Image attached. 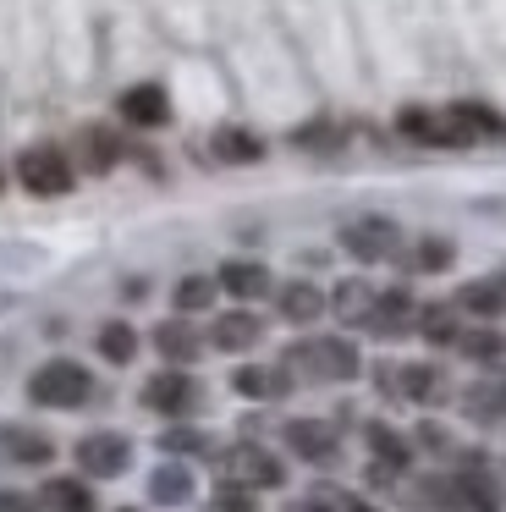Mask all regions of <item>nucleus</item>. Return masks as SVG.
Wrapping results in <instances>:
<instances>
[{
  "label": "nucleus",
  "instance_id": "f257e3e1",
  "mask_svg": "<svg viewBox=\"0 0 506 512\" xmlns=\"http://www.w3.org/2000/svg\"><path fill=\"white\" fill-rule=\"evenodd\" d=\"M286 369L308 380H352L363 369V358L347 336H308V342L286 347Z\"/></svg>",
  "mask_w": 506,
  "mask_h": 512
},
{
  "label": "nucleus",
  "instance_id": "f03ea898",
  "mask_svg": "<svg viewBox=\"0 0 506 512\" xmlns=\"http://www.w3.org/2000/svg\"><path fill=\"white\" fill-rule=\"evenodd\" d=\"M28 397L39 402V408H83L88 397H94V375H88L83 364H72V358H50V364H39L28 375Z\"/></svg>",
  "mask_w": 506,
  "mask_h": 512
},
{
  "label": "nucleus",
  "instance_id": "7ed1b4c3",
  "mask_svg": "<svg viewBox=\"0 0 506 512\" xmlns=\"http://www.w3.org/2000/svg\"><path fill=\"white\" fill-rule=\"evenodd\" d=\"M220 474H226V485H242V490L286 485V463L275 452H264V446H253V441L226 446V452H220Z\"/></svg>",
  "mask_w": 506,
  "mask_h": 512
},
{
  "label": "nucleus",
  "instance_id": "20e7f679",
  "mask_svg": "<svg viewBox=\"0 0 506 512\" xmlns=\"http://www.w3.org/2000/svg\"><path fill=\"white\" fill-rule=\"evenodd\" d=\"M72 160L61 155L55 144H33L17 155V182L28 193H39V199H61V193H72Z\"/></svg>",
  "mask_w": 506,
  "mask_h": 512
},
{
  "label": "nucleus",
  "instance_id": "39448f33",
  "mask_svg": "<svg viewBox=\"0 0 506 512\" xmlns=\"http://www.w3.org/2000/svg\"><path fill=\"white\" fill-rule=\"evenodd\" d=\"M341 248H347L352 259H363V265H380V259H396L402 226H396L391 215H358V221L341 226Z\"/></svg>",
  "mask_w": 506,
  "mask_h": 512
},
{
  "label": "nucleus",
  "instance_id": "423d86ee",
  "mask_svg": "<svg viewBox=\"0 0 506 512\" xmlns=\"http://www.w3.org/2000/svg\"><path fill=\"white\" fill-rule=\"evenodd\" d=\"M198 402H204V386H198L187 369H160V375H149V386H143V408L149 413H165V419H182V413H193Z\"/></svg>",
  "mask_w": 506,
  "mask_h": 512
},
{
  "label": "nucleus",
  "instance_id": "0eeeda50",
  "mask_svg": "<svg viewBox=\"0 0 506 512\" xmlns=\"http://www.w3.org/2000/svg\"><path fill=\"white\" fill-rule=\"evenodd\" d=\"M127 463H132V441L116 430H94L77 441V468L88 479H116V474H127Z\"/></svg>",
  "mask_w": 506,
  "mask_h": 512
},
{
  "label": "nucleus",
  "instance_id": "6e6552de",
  "mask_svg": "<svg viewBox=\"0 0 506 512\" xmlns=\"http://www.w3.org/2000/svg\"><path fill=\"white\" fill-rule=\"evenodd\" d=\"M380 386L391 391V397H407V402H440L446 397V375H440L435 364H385Z\"/></svg>",
  "mask_w": 506,
  "mask_h": 512
},
{
  "label": "nucleus",
  "instance_id": "1a4fd4ad",
  "mask_svg": "<svg viewBox=\"0 0 506 512\" xmlns=\"http://www.w3.org/2000/svg\"><path fill=\"white\" fill-rule=\"evenodd\" d=\"M286 446H292L303 463H336L341 457V441L325 419H292L286 424Z\"/></svg>",
  "mask_w": 506,
  "mask_h": 512
},
{
  "label": "nucleus",
  "instance_id": "9d476101",
  "mask_svg": "<svg viewBox=\"0 0 506 512\" xmlns=\"http://www.w3.org/2000/svg\"><path fill=\"white\" fill-rule=\"evenodd\" d=\"M116 111H121V122H127V127H143V133L171 122V100H165L160 83H138V89H127Z\"/></svg>",
  "mask_w": 506,
  "mask_h": 512
},
{
  "label": "nucleus",
  "instance_id": "9b49d317",
  "mask_svg": "<svg viewBox=\"0 0 506 512\" xmlns=\"http://www.w3.org/2000/svg\"><path fill=\"white\" fill-rule=\"evenodd\" d=\"M369 325L374 336H402V331H413L418 325V309H413V298H407L402 287H391V292H374V303H369Z\"/></svg>",
  "mask_w": 506,
  "mask_h": 512
},
{
  "label": "nucleus",
  "instance_id": "f8f14e48",
  "mask_svg": "<svg viewBox=\"0 0 506 512\" xmlns=\"http://www.w3.org/2000/svg\"><path fill=\"white\" fill-rule=\"evenodd\" d=\"M259 336H264V320L248 309H226L209 325V347H220V353H248V347H259Z\"/></svg>",
  "mask_w": 506,
  "mask_h": 512
},
{
  "label": "nucleus",
  "instance_id": "ddd939ff",
  "mask_svg": "<svg viewBox=\"0 0 506 512\" xmlns=\"http://www.w3.org/2000/svg\"><path fill=\"white\" fill-rule=\"evenodd\" d=\"M231 386L253 402H281L286 391H292V369L286 364H242L237 375H231Z\"/></svg>",
  "mask_w": 506,
  "mask_h": 512
},
{
  "label": "nucleus",
  "instance_id": "4468645a",
  "mask_svg": "<svg viewBox=\"0 0 506 512\" xmlns=\"http://www.w3.org/2000/svg\"><path fill=\"white\" fill-rule=\"evenodd\" d=\"M215 287L231 292L237 303H253V298H264V292H270V270H264L259 259H231V265H220Z\"/></svg>",
  "mask_w": 506,
  "mask_h": 512
},
{
  "label": "nucleus",
  "instance_id": "2eb2a0df",
  "mask_svg": "<svg viewBox=\"0 0 506 512\" xmlns=\"http://www.w3.org/2000/svg\"><path fill=\"white\" fill-rule=\"evenodd\" d=\"M396 127H402L407 138H418V144H468V133L451 122V111L446 116H435V111H402V116H396Z\"/></svg>",
  "mask_w": 506,
  "mask_h": 512
},
{
  "label": "nucleus",
  "instance_id": "dca6fc26",
  "mask_svg": "<svg viewBox=\"0 0 506 512\" xmlns=\"http://www.w3.org/2000/svg\"><path fill=\"white\" fill-rule=\"evenodd\" d=\"M193 496H198V479L187 463H160L149 474V501H160V507H182Z\"/></svg>",
  "mask_w": 506,
  "mask_h": 512
},
{
  "label": "nucleus",
  "instance_id": "f3484780",
  "mask_svg": "<svg viewBox=\"0 0 506 512\" xmlns=\"http://www.w3.org/2000/svg\"><path fill=\"white\" fill-rule=\"evenodd\" d=\"M0 452L11 457V463H50L55 457V441L39 430H28V424H0Z\"/></svg>",
  "mask_w": 506,
  "mask_h": 512
},
{
  "label": "nucleus",
  "instance_id": "a211bd4d",
  "mask_svg": "<svg viewBox=\"0 0 506 512\" xmlns=\"http://www.w3.org/2000/svg\"><path fill=\"white\" fill-rule=\"evenodd\" d=\"M33 501H39V512H94V490L83 479H44Z\"/></svg>",
  "mask_w": 506,
  "mask_h": 512
},
{
  "label": "nucleus",
  "instance_id": "6ab92c4d",
  "mask_svg": "<svg viewBox=\"0 0 506 512\" xmlns=\"http://www.w3.org/2000/svg\"><path fill=\"white\" fill-rule=\"evenodd\" d=\"M154 347H160L165 364H193L198 353H204V342H198V331L187 320H165L154 325Z\"/></svg>",
  "mask_w": 506,
  "mask_h": 512
},
{
  "label": "nucleus",
  "instance_id": "aec40b11",
  "mask_svg": "<svg viewBox=\"0 0 506 512\" xmlns=\"http://www.w3.org/2000/svg\"><path fill=\"white\" fill-rule=\"evenodd\" d=\"M77 160H83V171H99V177H105L121 160V138L110 133V127H83V133H77Z\"/></svg>",
  "mask_w": 506,
  "mask_h": 512
},
{
  "label": "nucleus",
  "instance_id": "412c9836",
  "mask_svg": "<svg viewBox=\"0 0 506 512\" xmlns=\"http://www.w3.org/2000/svg\"><path fill=\"white\" fill-rule=\"evenodd\" d=\"M451 303H457V309L462 314H479V320H501V314H506V287H501V281H468V287H457V298H451Z\"/></svg>",
  "mask_w": 506,
  "mask_h": 512
},
{
  "label": "nucleus",
  "instance_id": "4be33fe9",
  "mask_svg": "<svg viewBox=\"0 0 506 512\" xmlns=\"http://www.w3.org/2000/svg\"><path fill=\"white\" fill-rule=\"evenodd\" d=\"M363 441H369L374 463L391 468V474H402V468L413 463V441H402V435H396L391 424H369V430H363Z\"/></svg>",
  "mask_w": 506,
  "mask_h": 512
},
{
  "label": "nucleus",
  "instance_id": "5701e85b",
  "mask_svg": "<svg viewBox=\"0 0 506 512\" xmlns=\"http://www.w3.org/2000/svg\"><path fill=\"white\" fill-rule=\"evenodd\" d=\"M319 314H325V292H319L314 281H286L281 287V320L308 325V320H319Z\"/></svg>",
  "mask_w": 506,
  "mask_h": 512
},
{
  "label": "nucleus",
  "instance_id": "b1692460",
  "mask_svg": "<svg viewBox=\"0 0 506 512\" xmlns=\"http://www.w3.org/2000/svg\"><path fill=\"white\" fill-rule=\"evenodd\" d=\"M418 331H424L435 347H457L462 309H457V303H429V309H418Z\"/></svg>",
  "mask_w": 506,
  "mask_h": 512
},
{
  "label": "nucleus",
  "instance_id": "393cba45",
  "mask_svg": "<svg viewBox=\"0 0 506 512\" xmlns=\"http://www.w3.org/2000/svg\"><path fill=\"white\" fill-rule=\"evenodd\" d=\"M451 122L468 133V144L473 138H506V122L490 111V105H473V100H462V105H451Z\"/></svg>",
  "mask_w": 506,
  "mask_h": 512
},
{
  "label": "nucleus",
  "instance_id": "a878e982",
  "mask_svg": "<svg viewBox=\"0 0 506 512\" xmlns=\"http://www.w3.org/2000/svg\"><path fill=\"white\" fill-rule=\"evenodd\" d=\"M99 353H105V364H132V353H138V331H132L127 320H105L99 325Z\"/></svg>",
  "mask_w": 506,
  "mask_h": 512
},
{
  "label": "nucleus",
  "instance_id": "bb28decb",
  "mask_svg": "<svg viewBox=\"0 0 506 512\" xmlns=\"http://www.w3.org/2000/svg\"><path fill=\"white\" fill-rule=\"evenodd\" d=\"M209 149H215L220 160H231V166H248V160H259V155H264V144H259L253 133H242V127H220Z\"/></svg>",
  "mask_w": 506,
  "mask_h": 512
},
{
  "label": "nucleus",
  "instance_id": "cd10ccee",
  "mask_svg": "<svg viewBox=\"0 0 506 512\" xmlns=\"http://www.w3.org/2000/svg\"><path fill=\"white\" fill-rule=\"evenodd\" d=\"M369 303H374V292H369V281H341L336 287V298H330V309L341 314V320H369Z\"/></svg>",
  "mask_w": 506,
  "mask_h": 512
},
{
  "label": "nucleus",
  "instance_id": "c85d7f7f",
  "mask_svg": "<svg viewBox=\"0 0 506 512\" xmlns=\"http://www.w3.org/2000/svg\"><path fill=\"white\" fill-rule=\"evenodd\" d=\"M308 501H314L319 512H380V507H369L363 496L341 490V485H314V490H308Z\"/></svg>",
  "mask_w": 506,
  "mask_h": 512
},
{
  "label": "nucleus",
  "instance_id": "c756f323",
  "mask_svg": "<svg viewBox=\"0 0 506 512\" xmlns=\"http://www.w3.org/2000/svg\"><path fill=\"white\" fill-rule=\"evenodd\" d=\"M215 303V281L209 276H182L176 281V314H198Z\"/></svg>",
  "mask_w": 506,
  "mask_h": 512
},
{
  "label": "nucleus",
  "instance_id": "7c9ffc66",
  "mask_svg": "<svg viewBox=\"0 0 506 512\" xmlns=\"http://www.w3.org/2000/svg\"><path fill=\"white\" fill-rule=\"evenodd\" d=\"M501 336H495V331H462L457 336V353L462 358H473V364H490V358H501Z\"/></svg>",
  "mask_w": 506,
  "mask_h": 512
},
{
  "label": "nucleus",
  "instance_id": "2f4dec72",
  "mask_svg": "<svg viewBox=\"0 0 506 512\" xmlns=\"http://www.w3.org/2000/svg\"><path fill=\"white\" fill-rule=\"evenodd\" d=\"M160 452H209V435H204V430H187V424H176V430L160 435Z\"/></svg>",
  "mask_w": 506,
  "mask_h": 512
},
{
  "label": "nucleus",
  "instance_id": "473e14b6",
  "mask_svg": "<svg viewBox=\"0 0 506 512\" xmlns=\"http://www.w3.org/2000/svg\"><path fill=\"white\" fill-rule=\"evenodd\" d=\"M413 265L418 270H446L451 265V243L446 237H424V243L413 248Z\"/></svg>",
  "mask_w": 506,
  "mask_h": 512
},
{
  "label": "nucleus",
  "instance_id": "72a5a7b5",
  "mask_svg": "<svg viewBox=\"0 0 506 512\" xmlns=\"http://www.w3.org/2000/svg\"><path fill=\"white\" fill-rule=\"evenodd\" d=\"M259 501H253V490H242V485H220V496H215V512H253Z\"/></svg>",
  "mask_w": 506,
  "mask_h": 512
},
{
  "label": "nucleus",
  "instance_id": "f704fd0d",
  "mask_svg": "<svg viewBox=\"0 0 506 512\" xmlns=\"http://www.w3.org/2000/svg\"><path fill=\"white\" fill-rule=\"evenodd\" d=\"M0 512H39V501L22 496V490H0Z\"/></svg>",
  "mask_w": 506,
  "mask_h": 512
},
{
  "label": "nucleus",
  "instance_id": "c9c22d12",
  "mask_svg": "<svg viewBox=\"0 0 506 512\" xmlns=\"http://www.w3.org/2000/svg\"><path fill=\"white\" fill-rule=\"evenodd\" d=\"M418 441H424V446H435V452H446V430H440V424H418Z\"/></svg>",
  "mask_w": 506,
  "mask_h": 512
},
{
  "label": "nucleus",
  "instance_id": "e433bc0d",
  "mask_svg": "<svg viewBox=\"0 0 506 512\" xmlns=\"http://www.w3.org/2000/svg\"><path fill=\"white\" fill-rule=\"evenodd\" d=\"M286 512H319V507H314V501H292Z\"/></svg>",
  "mask_w": 506,
  "mask_h": 512
},
{
  "label": "nucleus",
  "instance_id": "4c0bfd02",
  "mask_svg": "<svg viewBox=\"0 0 506 512\" xmlns=\"http://www.w3.org/2000/svg\"><path fill=\"white\" fill-rule=\"evenodd\" d=\"M495 281H501V287H506V270H495Z\"/></svg>",
  "mask_w": 506,
  "mask_h": 512
}]
</instances>
